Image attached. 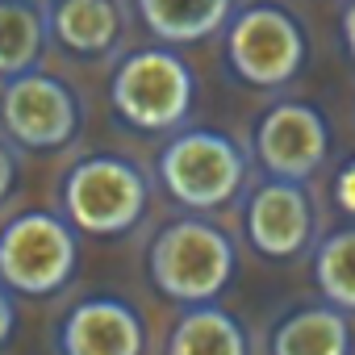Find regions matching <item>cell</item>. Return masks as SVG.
Masks as SVG:
<instances>
[{"label": "cell", "mask_w": 355, "mask_h": 355, "mask_svg": "<svg viewBox=\"0 0 355 355\" xmlns=\"http://www.w3.org/2000/svg\"><path fill=\"white\" fill-rule=\"evenodd\" d=\"M159 184L193 214L222 209L247 184V150L226 130L184 125L159 150Z\"/></svg>", "instance_id": "6da1fadb"}, {"label": "cell", "mask_w": 355, "mask_h": 355, "mask_svg": "<svg viewBox=\"0 0 355 355\" xmlns=\"http://www.w3.org/2000/svg\"><path fill=\"white\" fill-rule=\"evenodd\" d=\"M109 101L125 125L142 134H175L193 117L197 76L171 46H142L117 63Z\"/></svg>", "instance_id": "7a4b0ae2"}, {"label": "cell", "mask_w": 355, "mask_h": 355, "mask_svg": "<svg viewBox=\"0 0 355 355\" xmlns=\"http://www.w3.org/2000/svg\"><path fill=\"white\" fill-rule=\"evenodd\" d=\"M234 276V243L205 218L167 222L150 243V280L180 305H214Z\"/></svg>", "instance_id": "3957f363"}, {"label": "cell", "mask_w": 355, "mask_h": 355, "mask_svg": "<svg viewBox=\"0 0 355 355\" xmlns=\"http://www.w3.org/2000/svg\"><path fill=\"white\" fill-rule=\"evenodd\" d=\"M150 201L146 171L125 155H88L63 175V218L96 239L125 234Z\"/></svg>", "instance_id": "277c9868"}, {"label": "cell", "mask_w": 355, "mask_h": 355, "mask_svg": "<svg viewBox=\"0 0 355 355\" xmlns=\"http://www.w3.org/2000/svg\"><path fill=\"white\" fill-rule=\"evenodd\" d=\"M226 34V63L251 88H284L301 76L309 59V38L297 13L284 5L259 0V5L234 9Z\"/></svg>", "instance_id": "5b68a950"}, {"label": "cell", "mask_w": 355, "mask_h": 355, "mask_svg": "<svg viewBox=\"0 0 355 355\" xmlns=\"http://www.w3.org/2000/svg\"><path fill=\"white\" fill-rule=\"evenodd\" d=\"M80 230L51 214V209H30L17 214L0 230V284L21 297H46L59 293L80 263Z\"/></svg>", "instance_id": "8992f818"}, {"label": "cell", "mask_w": 355, "mask_h": 355, "mask_svg": "<svg viewBox=\"0 0 355 355\" xmlns=\"http://www.w3.org/2000/svg\"><path fill=\"white\" fill-rule=\"evenodd\" d=\"M0 125L13 146L59 150L80 130V96L51 71H26L0 88Z\"/></svg>", "instance_id": "52a82bcc"}, {"label": "cell", "mask_w": 355, "mask_h": 355, "mask_svg": "<svg viewBox=\"0 0 355 355\" xmlns=\"http://www.w3.org/2000/svg\"><path fill=\"white\" fill-rule=\"evenodd\" d=\"M330 155V125L326 113L309 101H280L255 125V159L268 171V180L305 184L322 171Z\"/></svg>", "instance_id": "ba28073f"}, {"label": "cell", "mask_w": 355, "mask_h": 355, "mask_svg": "<svg viewBox=\"0 0 355 355\" xmlns=\"http://www.w3.org/2000/svg\"><path fill=\"white\" fill-rule=\"evenodd\" d=\"M247 239L263 259H293L313 243V201L305 184L263 180L247 201Z\"/></svg>", "instance_id": "9c48e42d"}, {"label": "cell", "mask_w": 355, "mask_h": 355, "mask_svg": "<svg viewBox=\"0 0 355 355\" xmlns=\"http://www.w3.org/2000/svg\"><path fill=\"white\" fill-rule=\"evenodd\" d=\"M63 355H142L146 326L121 297H84L59 330Z\"/></svg>", "instance_id": "30bf717a"}, {"label": "cell", "mask_w": 355, "mask_h": 355, "mask_svg": "<svg viewBox=\"0 0 355 355\" xmlns=\"http://www.w3.org/2000/svg\"><path fill=\"white\" fill-rule=\"evenodd\" d=\"M51 21V42L80 59H101L113 55L125 30V9L121 0H55L46 9Z\"/></svg>", "instance_id": "8fae6325"}, {"label": "cell", "mask_w": 355, "mask_h": 355, "mask_svg": "<svg viewBox=\"0 0 355 355\" xmlns=\"http://www.w3.org/2000/svg\"><path fill=\"white\" fill-rule=\"evenodd\" d=\"M134 9L163 46H193L230 26L234 0H134Z\"/></svg>", "instance_id": "7c38bea8"}, {"label": "cell", "mask_w": 355, "mask_h": 355, "mask_svg": "<svg viewBox=\"0 0 355 355\" xmlns=\"http://www.w3.org/2000/svg\"><path fill=\"white\" fill-rule=\"evenodd\" d=\"M272 355H351V322L334 305H305L276 326Z\"/></svg>", "instance_id": "4fadbf2b"}, {"label": "cell", "mask_w": 355, "mask_h": 355, "mask_svg": "<svg viewBox=\"0 0 355 355\" xmlns=\"http://www.w3.org/2000/svg\"><path fill=\"white\" fill-rule=\"evenodd\" d=\"M51 42L46 9L30 0H0V80H17L38 71Z\"/></svg>", "instance_id": "5bb4252c"}, {"label": "cell", "mask_w": 355, "mask_h": 355, "mask_svg": "<svg viewBox=\"0 0 355 355\" xmlns=\"http://www.w3.org/2000/svg\"><path fill=\"white\" fill-rule=\"evenodd\" d=\"M167 355H247V334L222 305H193L171 326Z\"/></svg>", "instance_id": "9a60e30c"}, {"label": "cell", "mask_w": 355, "mask_h": 355, "mask_svg": "<svg viewBox=\"0 0 355 355\" xmlns=\"http://www.w3.org/2000/svg\"><path fill=\"white\" fill-rule=\"evenodd\" d=\"M313 280H318L326 305H334L343 313H355V222L318 243Z\"/></svg>", "instance_id": "2e32d148"}, {"label": "cell", "mask_w": 355, "mask_h": 355, "mask_svg": "<svg viewBox=\"0 0 355 355\" xmlns=\"http://www.w3.org/2000/svg\"><path fill=\"white\" fill-rule=\"evenodd\" d=\"M17 175H21V163H17V146L13 142H0V205H5L17 189Z\"/></svg>", "instance_id": "e0dca14e"}, {"label": "cell", "mask_w": 355, "mask_h": 355, "mask_svg": "<svg viewBox=\"0 0 355 355\" xmlns=\"http://www.w3.org/2000/svg\"><path fill=\"white\" fill-rule=\"evenodd\" d=\"M334 201L343 205V214L355 218V159L338 171V180H334Z\"/></svg>", "instance_id": "ac0fdd59"}, {"label": "cell", "mask_w": 355, "mask_h": 355, "mask_svg": "<svg viewBox=\"0 0 355 355\" xmlns=\"http://www.w3.org/2000/svg\"><path fill=\"white\" fill-rule=\"evenodd\" d=\"M13 326H17V305H13V293L0 284V347L13 338Z\"/></svg>", "instance_id": "d6986e66"}, {"label": "cell", "mask_w": 355, "mask_h": 355, "mask_svg": "<svg viewBox=\"0 0 355 355\" xmlns=\"http://www.w3.org/2000/svg\"><path fill=\"white\" fill-rule=\"evenodd\" d=\"M338 30H343V46H347V55L355 59V0H347V5H343Z\"/></svg>", "instance_id": "ffe728a7"}, {"label": "cell", "mask_w": 355, "mask_h": 355, "mask_svg": "<svg viewBox=\"0 0 355 355\" xmlns=\"http://www.w3.org/2000/svg\"><path fill=\"white\" fill-rule=\"evenodd\" d=\"M30 5H38V9H51V5H55V0H30Z\"/></svg>", "instance_id": "44dd1931"}]
</instances>
